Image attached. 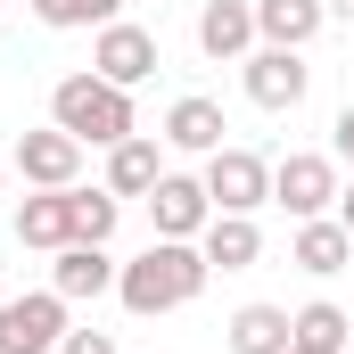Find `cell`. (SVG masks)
I'll list each match as a JSON object with an SVG mask.
<instances>
[{"label":"cell","instance_id":"52a82bcc","mask_svg":"<svg viewBox=\"0 0 354 354\" xmlns=\"http://www.w3.org/2000/svg\"><path fill=\"white\" fill-rule=\"evenodd\" d=\"M157 66H165V58H157V33H149V25H132V17L99 25V41H91V75H107L115 91H140Z\"/></svg>","mask_w":354,"mask_h":354},{"label":"cell","instance_id":"d4e9b609","mask_svg":"<svg viewBox=\"0 0 354 354\" xmlns=\"http://www.w3.org/2000/svg\"><path fill=\"white\" fill-rule=\"evenodd\" d=\"M288 354H313V346H288Z\"/></svg>","mask_w":354,"mask_h":354},{"label":"cell","instance_id":"5b68a950","mask_svg":"<svg viewBox=\"0 0 354 354\" xmlns=\"http://www.w3.org/2000/svg\"><path fill=\"white\" fill-rule=\"evenodd\" d=\"M58 338H66V297L58 288L0 297V354H58Z\"/></svg>","mask_w":354,"mask_h":354},{"label":"cell","instance_id":"e0dca14e","mask_svg":"<svg viewBox=\"0 0 354 354\" xmlns=\"http://www.w3.org/2000/svg\"><path fill=\"white\" fill-rule=\"evenodd\" d=\"M157 181H165V157H157L149 132H132V140L107 149V189H115V198H149Z\"/></svg>","mask_w":354,"mask_h":354},{"label":"cell","instance_id":"8992f818","mask_svg":"<svg viewBox=\"0 0 354 354\" xmlns=\"http://www.w3.org/2000/svg\"><path fill=\"white\" fill-rule=\"evenodd\" d=\"M198 181H206L214 214H256V206H272V157H256V149H214Z\"/></svg>","mask_w":354,"mask_h":354},{"label":"cell","instance_id":"3957f363","mask_svg":"<svg viewBox=\"0 0 354 354\" xmlns=\"http://www.w3.org/2000/svg\"><path fill=\"white\" fill-rule=\"evenodd\" d=\"M239 83H248V99H256L264 115H297V107H305V91H313V66H305V50L256 41V50L239 58Z\"/></svg>","mask_w":354,"mask_h":354},{"label":"cell","instance_id":"6da1fadb","mask_svg":"<svg viewBox=\"0 0 354 354\" xmlns=\"http://www.w3.org/2000/svg\"><path fill=\"white\" fill-rule=\"evenodd\" d=\"M206 248L198 239H149L132 264L115 272V297H124V313H140V322H157V313H181V305H198L206 297Z\"/></svg>","mask_w":354,"mask_h":354},{"label":"cell","instance_id":"277c9868","mask_svg":"<svg viewBox=\"0 0 354 354\" xmlns=\"http://www.w3.org/2000/svg\"><path fill=\"white\" fill-rule=\"evenodd\" d=\"M338 157H322V149H288L280 165H272V206H288L297 223H313V214H338Z\"/></svg>","mask_w":354,"mask_h":354},{"label":"cell","instance_id":"603a6c76","mask_svg":"<svg viewBox=\"0 0 354 354\" xmlns=\"http://www.w3.org/2000/svg\"><path fill=\"white\" fill-rule=\"evenodd\" d=\"M330 149H338V157H346V165H354V99H346V107H338V124H330Z\"/></svg>","mask_w":354,"mask_h":354},{"label":"cell","instance_id":"9c48e42d","mask_svg":"<svg viewBox=\"0 0 354 354\" xmlns=\"http://www.w3.org/2000/svg\"><path fill=\"white\" fill-rule=\"evenodd\" d=\"M149 223H157V239H198V231L214 223V198H206V181L165 174L157 189H149Z\"/></svg>","mask_w":354,"mask_h":354},{"label":"cell","instance_id":"8fae6325","mask_svg":"<svg viewBox=\"0 0 354 354\" xmlns=\"http://www.w3.org/2000/svg\"><path fill=\"white\" fill-rule=\"evenodd\" d=\"M256 41H264V33H256V0H206V8H198V50H206V58H231V66H239Z\"/></svg>","mask_w":354,"mask_h":354},{"label":"cell","instance_id":"30bf717a","mask_svg":"<svg viewBox=\"0 0 354 354\" xmlns=\"http://www.w3.org/2000/svg\"><path fill=\"white\" fill-rule=\"evenodd\" d=\"M115 256L107 248H91V239H75V248H58V264H50V288L66 297V305H91V297H115Z\"/></svg>","mask_w":354,"mask_h":354},{"label":"cell","instance_id":"ffe728a7","mask_svg":"<svg viewBox=\"0 0 354 354\" xmlns=\"http://www.w3.org/2000/svg\"><path fill=\"white\" fill-rule=\"evenodd\" d=\"M33 17H41V25H50V33H99V25H115V17H124V0H33Z\"/></svg>","mask_w":354,"mask_h":354},{"label":"cell","instance_id":"ac0fdd59","mask_svg":"<svg viewBox=\"0 0 354 354\" xmlns=\"http://www.w3.org/2000/svg\"><path fill=\"white\" fill-rule=\"evenodd\" d=\"M223 346L231 354H288V305H239L223 322Z\"/></svg>","mask_w":354,"mask_h":354},{"label":"cell","instance_id":"7c38bea8","mask_svg":"<svg viewBox=\"0 0 354 354\" xmlns=\"http://www.w3.org/2000/svg\"><path fill=\"white\" fill-rule=\"evenodd\" d=\"M17 248H41V256L75 248V189H33L17 206Z\"/></svg>","mask_w":354,"mask_h":354},{"label":"cell","instance_id":"cb8c5ba5","mask_svg":"<svg viewBox=\"0 0 354 354\" xmlns=\"http://www.w3.org/2000/svg\"><path fill=\"white\" fill-rule=\"evenodd\" d=\"M338 223H346V231H354V181H346V189H338Z\"/></svg>","mask_w":354,"mask_h":354},{"label":"cell","instance_id":"9a60e30c","mask_svg":"<svg viewBox=\"0 0 354 354\" xmlns=\"http://www.w3.org/2000/svg\"><path fill=\"white\" fill-rule=\"evenodd\" d=\"M198 248H206L214 272H248L256 256H264V231H256V214H214V223L198 231Z\"/></svg>","mask_w":354,"mask_h":354},{"label":"cell","instance_id":"5bb4252c","mask_svg":"<svg viewBox=\"0 0 354 354\" xmlns=\"http://www.w3.org/2000/svg\"><path fill=\"white\" fill-rule=\"evenodd\" d=\"M288 264L313 272V280H330V272L354 264V231L338 223V214H313V223H297V239H288Z\"/></svg>","mask_w":354,"mask_h":354},{"label":"cell","instance_id":"44dd1931","mask_svg":"<svg viewBox=\"0 0 354 354\" xmlns=\"http://www.w3.org/2000/svg\"><path fill=\"white\" fill-rule=\"evenodd\" d=\"M115 223H124V198L99 181V189H75V239H91V248H107L115 239Z\"/></svg>","mask_w":354,"mask_h":354},{"label":"cell","instance_id":"2e32d148","mask_svg":"<svg viewBox=\"0 0 354 354\" xmlns=\"http://www.w3.org/2000/svg\"><path fill=\"white\" fill-rule=\"evenodd\" d=\"M322 25H330V0H256V33L280 50H305Z\"/></svg>","mask_w":354,"mask_h":354},{"label":"cell","instance_id":"7a4b0ae2","mask_svg":"<svg viewBox=\"0 0 354 354\" xmlns=\"http://www.w3.org/2000/svg\"><path fill=\"white\" fill-rule=\"evenodd\" d=\"M50 124L58 132H75L83 149H115V140H132L140 132V115H132V91H115L107 75H58L50 91Z\"/></svg>","mask_w":354,"mask_h":354},{"label":"cell","instance_id":"d6986e66","mask_svg":"<svg viewBox=\"0 0 354 354\" xmlns=\"http://www.w3.org/2000/svg\"><path fill=\"white\" fill-rule=\"evenodd\" d=\"M346 338H354V313H346V305H330V297H313V305H297V313H288V346L346 354Z\"/></svg>","mask_w":354,"mask_h":354},{"label":"cell","instance_id":"484cf974","mask_svg":"<svg viewBox=\"0 0 354 354\" xmlns=\"http://www.w3.org/2000/svg\"><path fill=\"white\" fill-rule=\"evenodd\" d=\"M0 174H8V165H0Z\"/></svg>","mask_w":354,"mask_h":354},{"label":"cell","instance_id":"ba28073f","mask_svg":"<svg viewBox=\"0 0 354 354\" xmlns=\"http://www.w3.org/2000/svg\"><path fill=\"white\" fill-rule=\"evenodd\" d=\"M8 165L25 174V189H75V174H83V140L58 132V124H41V132H17Z\"/></svg>","mask_w":354,"mask_h":354},{"label":"cell","instance_id":"7402d4cb","mask_svg":"<svg viewBox=\"0 0 354 354\" xmlns=\"http://www.w3.org/2000/svg\"><path fill=\"white\" fill-rule=\"evenodd\" d=\"M58 354H115V338H107V330H66Z\"/></svg>","mask_w":354,"mask_h":354},{"label":"cell","instance_id":"4fadbf2b","mask_svg":"<svg viewBox=\"0 0 354 354\" xmlns=\"http://www.w3.org/2000/svg\"><path fill=\"white\" fill-rule=\"evenodd\" d=\"M223 132H231V124H223V107H214L206 91H189V99L165 107V149H181V157H214V149H231Z\"/></svg>","mask_w":354,"mask_h":354}]
</instances>
